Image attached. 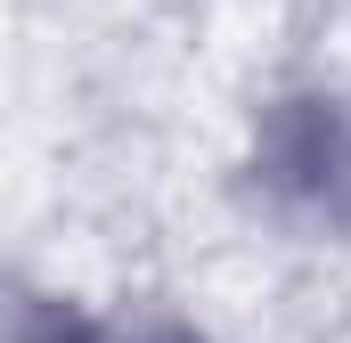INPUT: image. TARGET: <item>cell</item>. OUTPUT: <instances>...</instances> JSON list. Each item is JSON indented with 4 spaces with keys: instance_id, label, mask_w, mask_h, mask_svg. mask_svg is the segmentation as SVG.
<instances>
[{
    "instance_id": "cell-2",
    "label": "cell",
    "mask_w": 351,
    "mask_h": 343,
    "mask_svg": "<svg viewBox=\"0 0 351 343\" xmlns=\"http://www.w3.org/2000/svg\"><path fill=\"white\" fill-rule=\"evenodd\" d=\"M25 343H90V335H74V327H41V335H25Z\"/></svg>"
},
{
    "instance_id": "cell-1",
    "label": "cell",
    "mask_w": 351,
    "mask_h": 343,
    "mask_svg": "<svg viewBox=\"0 0 351 343\" xmlns=\"http://www.w3.org/2000/svg\"><path fill=\"white\" fill-rule=\"evenodd\" d=\"M262 172H269V188H286L311 213L343 221L351 213V123H343V106L311 98V106L278 115L269 123V147H262Z\"/></svg>"
},
{
    "instance_id": "cell-3",
    "label": "cell",
    "mask_w": 351,
    "mask_h": 343,
    "mask_svg": "<svg viewBox=\"0 0 351 343\" xmlns=\"http://www.w3.org/2000/svg\"><path fill=\"white\" fill-rule=\"evenodd\" d=\"M156 343H188V335H156Z\"/></svg>"
}]
</instances>
